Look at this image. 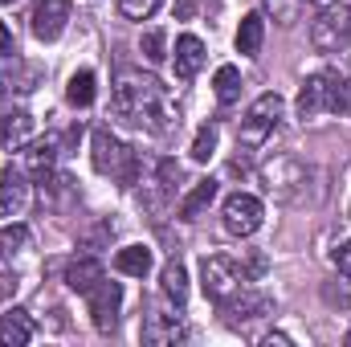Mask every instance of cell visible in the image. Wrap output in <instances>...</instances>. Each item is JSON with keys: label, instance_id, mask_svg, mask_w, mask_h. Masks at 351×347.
<instances>
[{"label": "cell", "instance_id": "1", "mask_svg": "<svg viewBox=\"0 0 351 347\" xmlns=\"http://www.w3.org/2000/svg\"><path fill=\"white\" fill-rule=\"evenodd\" d=\"M114 115L127 119L131 127H147L156 135H168L180 127V106H176L172 90L152 74L139 70H123L114 82Z\"/></svg>", "mask_w": 351, "mask_h": 347}, {"label": "cell", "instance_id": "2", "mask_svg": "<svg viewBox=\"0 0 351 347\" xmlns=\"http://www.w3.org/2000/svg\"><path fill=\"white\" fill-rule=\"evenodd\" d=\"M262 270H265L262 258H250V265H241V261L229 258V254H213V258L200 261V286H204V298L221 302V298H229L233 290H241L245 282H254Z\"/></svg>", "mask_w": 351, "mask_h": 347}, {"label": "cell", "instance_id": "3", "mask_svg": "<svg viewBox=\"0 0 351 347\" xmlns=\"http://www.w3.org/2000/svg\"><path fill=\"white\" fill-rule=\"evenodd\" d=\"M311 180H315L311 164H302L298 156H274L262 164V188L274 200H298Z\"/></svg>", "mask_w": 351, "mask_h": 347}, {"label": "cell", "instance_id": "4", "mask_svg": "<svg viewBox=\"0 0 351 347\" xmlns=\"http://www.w3.org/2000/svg\"><path fill=\"white\" fill-rule=\"evenodd\" d=\"M94 168L102 176L123 180V188H131V184L139 180V156H135L127 143H119L106 127H98V131H94Z\"/></svg>", "mask_w": 351, "mask_h": 347}, {"label": "cell", "instance_id": "5", "mask_svg": "<svg viewBox=\"0 0 351 347\" xmlns=\"http://www.w3.org/2000/svg\"><path fill=\"white\" fill-rule=\"evenodd\" d=\"M282 110H286V102H282L278 90L254 98V106L245 110V119H241V127H237V143H241V147H262L265 139L274 135V127L282 123Z\"/></svg>", "mask_w": 351, "mask_h": 347}, {"label": "cell", "instance_id": "6", "mask_svg": "<svg viewBox=\"0 0 351 347\" xmlns=\"http://www.w3.org/2000/svg\"><path fill=\"white\" fill-rule=\"evenodd\" d=\"M311 45L319 53H339L351 45V8L348 4H323L319 16L311 21Z\"/></svg>", "mask_w": 351, "mask_h": 347}, {"label": "cell", "instance_id": "7", "mask_svg": "<svg viewBox=\"0 0 351 347\" xmlns=\"http://www.w3.org/2000/svg\"><path fill=\"white\" fill-rule=\"evenodd\" d=\"M217 307H221V319H225L229 327H250V323H258V319H265V315L274 311V298H269L265 290H254V286L245 282L241 290H233V294L221 298Z\"/></svg>", "mask_w": 351, "mask_h": 347}, {"label": "cell", "instance_id": "8", "mask_svg": "<svg viewBox=\"0 0 351 347\" xmlns=\"http://www.w3.org/2000/svg\"><path fill=\"white\" fill-rule=\"evenodd\" d=\"M221 217H225V233H233V237H250V233L262 229L265 208H262L258 196H250V192H233V196L225 200Z\"/></svg>", "mask_w": 351, "mask_h": 347}, {"label": "cell", "instance_id": "9", "mask_svg": "<svg viewBox=\"0 0 351 347\" xmlns=\"http://www.w3.org/2000/svg\"><path fill=\"white\" fill-rule=\"evenodd\" d=\"M90 298V319H94V327L102 331V335H110L114 331V323H119V307H123V286L119 282H98L94 290L86 294Z\"/></svg>", "mask_w": 351, "mask_h": 347}, {"label": "cell", "instance_id": "10", "mask_svg": "<svg viewBox=\"0 0 351 347\" xmlns=\"http://www.w3.org/2000/svg\"><path fill=\"white\" fill-rule=\"evenodd\" d=\"M66 21H70V0H37V8L29 16L37 41H58L66 33Z\"/></svg>", "mask_w": 351, "mask_h": 347}, {"label": "cell", "instance_id": "11", "mask_svg": "<svg viewBox=\"0 0 351 347\" xmlns=\"http://www.w3.org/2000/svg\"><path fill=\"white\" fill-rule=\"evenodd\" d=\"M184 335H188V327H184L180 315H160V311H152V315L143 319V344H152V347H172V344H180Z\"/></svg>", "mask_w": 351, "mask_h": 347}, {"label": "cell", "instance_id": "12", "mask_svg": "<svg viewBox=\"0 0 351 347\" xmlns=\"http://www.w3.org/2000/svg\"><path fill=\"white\" fill-rule=\"evenodd\" d=\"M204 41L200 37H192V33H184L180 41H176V58H172V66H176V78L180 82H192L196 74H200V66H204Z\"/></svg>", "mask_w": 351, "mask_h": 347}, {"label": "cell", "instance_id": "13", "mask_svg": "<svg viewBox=\"0 0 351 347\" xmlns=\"http://www.w3.org/2000/svg\"><path fill=\"white\" fill-rule=\"evenodd\" d=\"M25 196H29L25 176L8 164V168L0 172V221H4V217H16V213L25 208Z\"/></svg>", "mask_w": 351, "mask_h": 347}, {"label": "cell", "instance_id": "14", "mask_svg": "<svg viewBox=\"0 0 351 347\" xmlns=\"http://www.w3.org/2000/svg\"><path fill=\"white\" fill-rule=\"evenodd\" d=\"M29 139H33V115H29V110H8V115H0V147L16 152V147H25Z\"/></svg>", "mask_w": 351, "mask_h": 347}, {"label": "cell", "instance_id": "15", "mask_svg": "<svg viewBox=\"0 0 351 347\" xmlns=\"http://www.w3.org/2000/svg\"><path fill=\"white\" fill-rule=\"evenodd\" d=\"M217 188H221V184H217L213 176H204V180H196V184H192V192H188V196L180 200V208H176V217H180V221H196V217H200V213H204V208H208V204L217 200Z\"/></svg>", "mask_w": 351, "mask_h": 347}, {"label": "cell", "instance_id": "16", "mask_svg": "<svg viewBox=\"0 0 351 347\" xmlns=\"http://www.w3.org/2000/svg\"><path fill=\"white\" fill-rule=\"evenodd\" d=\"M53 164H58V139H53V135L29 143V152H25V168H29V176H37V180L45 184V180L53 176Z\"/></svg>", "mask_w": 351, "mask_h": 347}, {"label": "cell", "instance_id": "17", "mask_svg": "<svg viewBox=\"0 0 351 347\" xmlns=\"http://www.w3.org/2000/svg\"><path fill=\"white\" fill-rule=\"evenodd\" d=\"M33 335H37V327L25 311H4L0 315V347H25Z\"/></svg>", "mask_w": 351, "mask_h": 347}, {"label": "cell", "instance_id": "18", "mask_svg": "<svg viewBox=\"0 0 351 347\" xmlns=\"http://www.w3.org/2000/svg\"><path fill=\"white\" fill-rule=\"evenodd\" d=\"M102 278H106V274H102V261L98 258H74L66 265V286L78 290V294H90Z\"/></svg>", "mask_w": 351, "mask_h": 347}, {"label": "cell", "instance_id": "19", "mask_svg": "<svg viewBox=\"0 0 351 347\" xmlns=\"http://www.w3.org/2000/svg\"><path fill=\"white\" fill-rule=\"evenodd\" d=\"M323 102L335 115H351V82L339 70H323Z\"/></svg>", "mask_w": 351, "mask_h": 347}, {"label": "cell", "instance_id": "20", "mask_svg": "<svg viewBox=\"0 0 351 347\" xmlns=\"http://www.w3.org/2000/svg\"><path fill=\"white\" fill-rule=\"evenodd\" d=\"M160 290H164V298L172 302L176 311H184V302H188V274H184V265L176 258L160 270Z\"/></svg>", "mask_w": 351, "mask_h": 347}, {"label": "cell", "instance_id": "21", "mask_svg": "<svg viewBox=\"0 0 351 347\" xmlns=\"http://www.w3.org/2000/svg\"><path fill=\"white\" fill-rule=\"evenodd\" d=\"M262 41H265V21L258 16V12L241 16V29H237V53L258 58V53H262Z\"/></svg>", "mask_w": 351, "mask_h": 347}, {"label": "cell", "instance_id": "22", "mask_svg": "<svg viewBox=\"0 0 351 347\" xmlns=\"http://www.w3.org/2000/svg\"><path fill=\"white\" fill-rule=\"evenodd\" d=\"M114 270L119 274H131V278H143L152 270V250L147 246H127L114 254Z\"/></svg>", "mask_w": 351, "mask_h": 347}, {"label": "cell", "instance_id": "23", "mask_svg": "<svg viewBox=\"0 0 351 347\" xmlns=\"http://www.w3.org/2000/svg\"><path fill=\"white\" fill-rule=\"evenodd\" d=\"M327 110V102H323V74H315V78H306V86L298 90V119H319Z\"/></svg>", "mask_w": 351, "mask_h": 347}, {"label": "cell", "instance_id": "24", "mask_svg": "<svg viewBox=\"0 0 351 347\" xmlns=\"http://www.w3.org/2000/svg\"><path fill=\"white\" fill-rule=\"evenodd\" d=\"M213 86H217V102L221 106H233L241 98V74H237V66H221Z\"/></svg>", "mask_w": 351, "mask_h": 347}, {"label": "cell", "instance_id": "25", "mask_svg": "<svg viewBox=\"0 0 351 347\" xmlns=\"http://www.w3.org/2000/svg\"><path fill=\"white\" fill-rule=\"evenodd\" d=\"M217 123H204L200 131H196V139H192V160L196 164H208L213 160V152H217Z\"/></svg>", "mask_w": 351, "mask_h": 347}, {"label": "cell", "instance_id": "26", "mask_svg": "<svg viewBox=\"0 0 351 347\" xmlns=\"http://www.w3.org/2000/svg\"><path fill=\"white\" fill-rule=\"evenodd\" d=\"M66 98H70L74 106H90V102H94V74H90V70H78V74L70 78V86H66Z\"/></svg>", "mask_w": 351, "mask_h": 347}, {"label": "cell", "instance_id": "27", "mask_svg": "<svg viewBox=\"0 0 351 347\" xmlns=\"http://www.w3.org/2000/svg\"><path fill=\"white\" fill-rule=\"evenodd\" d=\"M323 298H327L331 307L348 311V307H351V278H348V274H343V278H335V282H327V286H323Z\"/></svg>", "mask_w": 351, "mask_h": 347}, {"label": "cell", "instance_id": "28", "mask_svg": "<svg viewBox=\"0 0 351 347\" xmlns=\"http://www.w3.org/2000/svg\"><path fill=\"white\" fill-rule=\"evenodd\" d=\"M156 8H160V0H119V12L127 21H147Z\"/></svg>", "mask_w": 351, "mask_h": 347}, {"label": "cell", "instance_id": "29", "mask_svg": "<svg viewBox=\"0 0 351 347\" xmlns=\"http://www.w3.org/2000/svg\"><path fill=\"white\" fill-rule=\"evenodd\" d=\"M143 53H147V62H164V33L160 29H152L143 37Z\"/></svg>", "mask_w": 351, "mask_h": 347}, {"label": "cell", "instance_id": "30", "mask_svg": "<svg viewBox=\"0 0 351 347\" xmlns=\"http://www.w3.org/2000/svg\"><path fill=\"white\" fill-rule=\"evenodd\" d=\"M0 241H4V250L12 254V250H21V246L29 241V229H25V225H8V229L0 233Z\"/></svg>", "mask_w": 351, "mask_h": 347}, {"label": "cell", "instance_id": "31", "mask_svg": "<svg viewBox=\"0 0 351 347\" xmlns=\"http://www.w3.org/2000/svg\"><path fill=\"white\" fill-rule=\"evenodd\" d=\"M331 261H335V265L351 278V241H339V246H335V254H331Z\"/></svg>", "mask_w": 351, "mask_h": 347}, {"label": "cell", "instance_id": "32", "mask_svg": "<svg viewBox=\"0 0 351 347\" xmlns=\"http://www.w3.org/2000/svg\"><path fill=\"white\" fill-rule=\"evenodd\" d=\"M269 8L278 12V21H282V25H290V21H294V0H269Z\"/></svg>", "mask_w": 351, "mask_h": 347}, {"label": "cell", "instance_id": "33", "mask_svg": "<svg viewBox=\"0 0 351 347\" xmlns=\"http://www.w3.org/2000/svg\"><path fill=\"white\" fill-rule=\"evenodd\" d=\"M12 53V33L4 29V21H0V58H8Z\"/></svg>", "mask_w": 351, "mask_h": 347}, {"label": "cell", "instance_id": "34", "mask_svg": "<svg viewBox=\"0 0 351 347\" xmlns=\"http://www.w3.org/2000/svg\"><path fill=\"white\" fill-rule=\"evenodd\" d=\"M262 344H265V347H290V335H282V331H269Z\"/></svg>", "mask_w": 351, "mask_h": 347}, {"label": "cell", "instance_id": "35", "mask_svg": "<svg viewBox=\"0 0 351 347\" xmlns=\"http://www.w3.org/2000/svg\"><path fill=\"white\" fill-rule=\"evenodd\" d=\"M4 254H8V250H4V241H0V258H4Z\"/></svg>", "mask_w": 351, "mask_h": 347}, {"label": "cell", "instance_id": "36", "mask_svg": "<svg viewBox=\"0 0 351 347\" xmlns=\"http://www.w3.org/2000/svg\"><path fill=\"white\" fill-rule=\"evenodd\" d=\"M348 344H351V335H348Z\"/></svg>", "mask_w": 351, "mask_h": 347}, {"label": "cell", "instance_id": "37", "mask_svg": "<svg viewBox=\"0 0 351 347\" xmlns=\"http://www.w3.org/2000/svg\"><path fill=\"white\" fill-rule=\"evenodd\" d=\"M0 4H4V0H0Z\"/></svg>", "mask_w": 351, "mask_h": 347}]
</instances>
